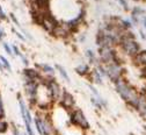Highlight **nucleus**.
Listing matches in <instances>:
<instances>
[{
	"mask_svg": "<svg viewBox=\"0 0 146 135\" xmlns=\"http://www.w3.org/2000/svg\"><path fill=\"white\" fill-rule=\"evenodd\" d=\"M54 101L51 97V93L46 84L41 83L37 87V93H36V108L40 109H48L50 111L53 106Z\"/></svg>",
	"mask_w": 146,
	"mask_h": 135,
	"instance_id": "nucleus-4",
	"label": "nucleus"
},
{
	"mask_svg": "<svg viewBox=\"0 0 146 135\" xmlns=\"http://www.w3.org/2000/svg\"><path fill=\"white\" fill-rule=\"evenodd\" d=\"M0 71L1 72H4L5 70H4V68H3V64H1V62H0Z\"/></svg>",
	"mask_w": 146,
	"mask_h": 135,
	"instance_id": "nucleus-29",
	"label": "nucleus"
},
{
	"mask_svg": "<svg viewBox=\"0 0 146 135\" xmlns=\"http://www.w3.org/2000/svg\"><path fill=\"white\" fill-rule=\"evenodd\" d=\"M118 4L121 5V7H122L124 11H130V7H129V3H127V0H118Z\"/></svg>",
	"mask_w": 146,
	"mask_h": 135,
	"instance_id": "nucleus-21",
	"label": "nucleus"
},
{
	"mask_svg": "<svg viewBox=\"0 0 146 135\" xmlns=\"http://www.w3.org/2000/svg\"><path fill=\"white\" fill-rule=\"evenodd\" d=\"M86 57H87V60H88V62L92 64L93 66H96V64L100 62V60H99V57L96 56V54L92 50V49H87L86 50Z\"/></svg>",
	"mask_w": 146,
	"mask_h": 135,
	"instance_id": "nucleus-15",
	"label": "nucleus"
},
{
	"mask_svg": "<svg viewBox=\"0 0 146 135\" xmlns=\"http://www.w3.org/2000/svg\"><path fill=\"white\" fill-rule=\"evenodd\" d=\"M6 37V33H5V30H4V28H1L0 27V42H4V38Z\"/></svg>",
	"mask_w": 146,
	"mask_h": 135,
	"instance_id": "nucleus-24",
	"label": "nucleus"
},
{
	"mask_svg": "<svg viewBox=\"0 0 146 135\" xmlns=\"http://www.w3.org/2000/svg\"><path fill=\"white\" fill-rule=\"evenodd\" d=\"M140 25H141V26H143V27L146 29V15L141 17V20H140Z\"/></svg>",
	"mask_w": 146,
	"mask_h": 135,
	"instance_id": "nucleus-26",
	"label": "nucleus"
},
{
	"mask_svg": "<svg viewBox=\"0 0 146 135\" xmlns=\"http://www.w3.org/2000/svg\"><path fill=\"white\" fill-rule=\"evenodd\" d=\"M9 125L8 122L5 120V118H0V134H4L8 130Z\"/></svg>",
	"mask_w": 146,
	"mask_h": 135,
	"instance_id": "nucleus-19",
	"label": "nucleus"
},
{
	"mask_svg": "<svg viewBox=\"0 0 146 135\" xmlns=\"http://www.w3.org/2000/svg\"><path fill=\"white\" fill-rule=\"evenodd\" d=\"M23 75V79L25 81H29V82H36V83H43V77L42 75L36 70L35 68H26L22 72Z\"/></svg>",
	"mask_w": 146,
	"mask_h": 135,
	"instance_id": "nucleus-11",
	"label": "nucleus"
},
{
	"mask_svg": "<svg viewBox=\"0 0 146 135\" xmlns=\"http://www.w3.org/2000/svg\"><path fill=\"white\" fill-rule=\"evenodd\" d=\"M0 62H1V64H3V68H4V70H7V71H12V66H11V64H9V62H8V60L6 58L5 56H3V55H0Z\"/></svg>",
	"mask_w": 146,
	"mask_h": 135,
	"instance_id": "nucleus-18",
	"label": "nucleus"
},
{
	"mask_svg": "<svg viewBox=\"0 0 146 135\" xmlns=\"http://www.w3.org/2000/svg\"><path fill=\"white\" fill-rule=\"evenodd\" d=\"M59 21H60V20H58V17L54 16V15L50 12L49 14H46V15L44 16L43 21H42V24H41V27H42L46 33H49V34L52 35L53 30L56 29V27L58 26Z\"/></svg>",
	"mask_w": 146,
	"mask_h": 135,
	"instance_id": "nucleus-8",
	"label": "nucleus"
},
{
	"mask_svg": "<svg viewBox=\"0 0 146 135\" xmlns=\"http://www.w3.org/2000/svg\"><path fill=\"white\" fill-rule=\"evenodd\" d=\"M54 135H59V134H58V133H56V134H54Z\"/></svg>",
	"mask_w": 146,
	"mask_h": 135,
	"instance_id": "nucleus-31",
	"label": "nucleus"
},
{
	"mask_svg": "<svg viewBox=\"0 0 146 135\" xmlns=\"http://www.w3.org/2000/svg\"><path fill=\"white\" fill-rule=\"evenodd\" d=\"M52 35L54 37H57V38H63V40H65V38H68L73 35V32L67 26L66 21H59L58 26L56 27V29L53 30Z\"/></svg>",
	"mask_w": 146,
	"mask_h": 135,
	"instance_id": "nucleus-10",
	"label": "nucleus"
},
{
	"mask_svg": "<svg viewBox=\"0 0 146 135\" xmlns=\"http://www.w3.org/2000/svg\"><path fill=\"white\" fill-rule=\"evenodd\" d=\"M14 32H15V30H14ZM15 34H16V36H17V37L20 38V40H22V41H26V37H23L21 33H19V32H15Z\"/></svg>",
	"mask_w": 146,
	"mask_h": 135,
	"instance_id": "nucleus-27",
	"label": "nucleus"
},
{
	"mask_svg": "<svg viewBox=\"0 0 146 135\" xmlns=\"http://www.w3.org/2000/svg\"><path fill=\"white\" fill-rule=\"evenodd\" d=\"M146 15V11L141 7H133L131 9V16H136V17H139L141 20V17Z\"/></svg>",
	"mask_w": 146,
	"mask_h": 135,
	"instance_id": "nucleus-17",
	"label": "nucleus"
},
{
	"mask_svg": "<svg viewBox=\"0 0 146 135\" xmlns=\"http://www.w3.org/2000/svg\"><path fill=\"white\" fill-rule=\"evenodd\" d=\"M6 20H7V15H6V13L4 12L3 7L0 6V22H3V21H6Z\"/></svg>",
	"mask_w": 146,
	"mask_h": 135,
	"instance_id": "nucleus-23",
	"label": "nucleus"
},
{
	"mask_svg": "<svg viewBox=\"0 0 146 135\" xmlns=\"http://www.w3.org/2000/svg\"><path fill=\"white\" fill-rule=\"evenodd\" d=\"M33 121L36 127L35 129L40 135H54L57 133L51 119V109L48 111L36 108V114Z\"/></svg>",
	"mask_w": 146,
	"mask_h": 135,
	"instance_id": "nucleus-2",
	"label": "nucleus"
},
{
	"mask_svg": "<svg viewBox=\"0 0 146 135\" xmlns=\"http://www.w3.org/2000/svg\"><path fill=\"white\" fill-rule=\"evenodd\" d=\"M17 101H19V108L21 112V117L23 119L25 126H26V133L28 135H36L33 128V118L29 111V107L26 104V100L22 98L21 94H17Z\"/></svg>",
	"mask_w": 146,
	"mask_h": 135,
	"instance_id": "nucleus-5",
	"label": "nucleus"
},
{
	"mask_svg": "<svg viewBox=\"0 0 146 135\" xmlns=\"http://www.w3.org/2000/svg\"><path fill=\"white\" fill-rule=\"evenodd\" d=\"M58 104L63 108H65L67 111H71V109L74 108V106H76V99H74V97H73V95L68 91L65 90L63 92V94H62V97H60Z\"/></svg>",
	"mask_w": 146,
	"mask_h": 135,
	"instance_id": "nucleus-12",
	"label": "nucleus"
},
{
	"mask_svg": "<svg viewBox=\"0 0 146 135\" xmlns=\"http://www.w3.org/2000/svg\"><path fill=\"white\" fill-rule=\"evenodd\" d=\"M3 47H4V49H5V51H6V54H7V55H9V56H14V52H13L12 46H9L7 42H3Z\"/></svg>",
	"mask_w": 146,
	"mask_h": 135,
	"instance_id": "nucleus-20",
	"label": "nucleus"
},
{
	"mask_svg": "<svg viewBox=\"0 0 146 135\" xmlns=\"http://www.w3.org/2000/svg\"><path fill=\"white\" fill-rule=\"evenodd\" d=\"M0 118H5V106H4L1 94H0Z\"/></svg>",
	"mask_w": 146,
	"mask_h": 135,
	"instance_id": "nucleus-22",
	"label": "nucleus"
},
{
	"mask_svg": "<svg viewBox=\"0 0 146 135\" xmlns=\"http://www.w3.org/2000/svg\"><path fill=\"white\" fill-rule=\"evenodd\" d=\"M115 84V90L118 93L119 97L125 101V104L127 106H130L131 108L136 109L139 103V95L140 93L138 92V90L131 85L129 82H127L124 77L121 79H118Z\"/></svg>",
	"mask_w": 146,
	"mask_h": 135,
	"instance_id": "nucleus-1",
	"label": "nucleus"
},
{
	"mask_svg": "<svg viewBox=\"0 0 146 135\" xmlns=\"http://www.w3.org/2000/svg\"><path fill=\"white\" fill-rule=\"evenodd\" d=\"M139 34H140V36H141L143 40H146V34L143 32V29H140V30H139Z\"/></svg>",
	"mask_w": 146,
	"mask_h": 135,
	"instance_id": "nucleus-28",
	"label": "nucleus"
},
{
	"mask_svg": "<svg viewBox=\"0 0 146 135\" xmlns=\"http://www.w3.org/2000/svg\"><path fill=\"white\" fill-rule=\"evenodd\" d=\"M44 84L48 85L49 91H50V93H51V97H52L53 101H54V103H56V101L58 103L59 99H60V97H62V94H63V92H64L65 90L60 86V84L57 82L56 78L51 79V81H49V82H46V83H44Z\"/></svg>",
	"mask_w": 146,
	"mask_h": 135,
	"instance_id": "nucleus-9",
	"label": "nucleus"
},
{
	"mask_svg": "<svg viewBox=\"0 0 146 135\" xmlns=\"http://www.w3.org/2000/svg\"><path fill=\"white\" fill-rule=\"evenodd\" d=\"M106 68V73H107V78L109 81H111L113 83H116L118 79L124 77V69L121 62H114L110 64L104 65Z\"/></svg>",
	"mask_w": 146,
	"mask_h": 135,
	"instance_id": "nucleus-7",
	"label": "nucleus"
},
{
	"mask_svg": "<svg viewBox=\"0 0 146 135\" xmlns=\"http://www.w3.org/2000/svg\"><path fill=\"white\" fill-rule=\"evenodd\" d=\"M9 15H11V19H12V20H13V21L15 22V25H16L17 27H20V24H19V21H17V20H16V17H15V15H14L13 13H11Z\"/></svg>",
	"mask_w": 146,
	"mask_h": 135,
	"instance_id": "nucleus-25",
	"label": "nucleus"
},
{
	"mask_svg": "<svg viewBox=\"0 0 146 135\" xmlns=\"http://www.w3.org/2000/svg\"><path fill=\"white\" fill-rule=\"evenodd\" d=\"M23 135H28V134H27V133H23Z\"/></svg>",
	"mask_w": 146,
	"mask_h": 135,
	"instance_id": "nucleus-30",
	"label": "nucleus"
},
{
	"mask_svg": "<svg viewBox=\"0 0 146 135\" xmlns=\"http://www.w3.org/2000/svg\"><path fill=\"white\" fill-rule=\"evenodd\" d=\"M86 78H88L89 82L93 83V84H98V85H102V84H103V77H102L101 73L98 71L96 68H93L92 70H90L89 75L86 77Z\"/></svg>",
	"mask_w": 146,
	"mask_h": 135,
	"instance_id": "nucleus-13",
	"label": "nucleus"
},
{
	"mask_svg": "<svg viewBox=\"0 0 146 135\" xmlns=\"http://www.w3.org/2000/svg\"><path fill=\"white\" fill-rule=\"evenodd\" d=\"M70 113V122L72 125H74L79 128H81L82 130H88L89 129V122L86 118L85 113L80 109V108H73L71 111H68Z\"/></svg>",
	"mask_w": 146,
	"mask_h": 135,
	"instance_id": "nucleus-6",
	"label": "nucleus"
},
{
	"mask_svg": "<svg viewBox=\"0 0 146 135\" xmlns=\"http://www.w3.org/2000/svg\"><path fill=\"white\" fill-rule=\"evenodd\" d=\"M118 48L122 50L124 55H126L130 58L133 57L141 50L139 42L136 40V36L131 30H125L123 34V37L118 44Z\"/></svg>",
	"mask_w": 146,
	"mask_h": 135,
	"instance_id": "nucleus-3",
	"label": "nucleus"
},
{
	"mask_svg": "<svg viewBox=\"0 0 146 135\" xmlns=\"http://www.w3.org/2000/svg\"><path fill=\"white\" fill-rule=\"evenodd\" d=\"M90 66L88 63H80L77 68H76V72L79 75V76H82V77H87L90 72Z\"/></svg>",
	"mask_w": 146,
	"mask_h": 135,
	"instance_id": "nucleus-14",
	"label": "nucleus"
},
{
	"mask_svg": "<svg viewBox=\"0 0 146 135\" xmlns=\"http://www.w3.org/2000/svg\"><path fill=\"white\" fill-rule=\"evenodd\" d=\"M56 70L58 71V73L62 76V78H63L65 82H67V83L71 82V78H70V76H68V73H67V71H66L65 68H63V66L59 65V64H56Z\"/></svg>",
	"mask_w": 146,
	"mask_h": 135,
	"instance_id": "nucleus-16",
	"label": "nucleus"
}]
</instances>
